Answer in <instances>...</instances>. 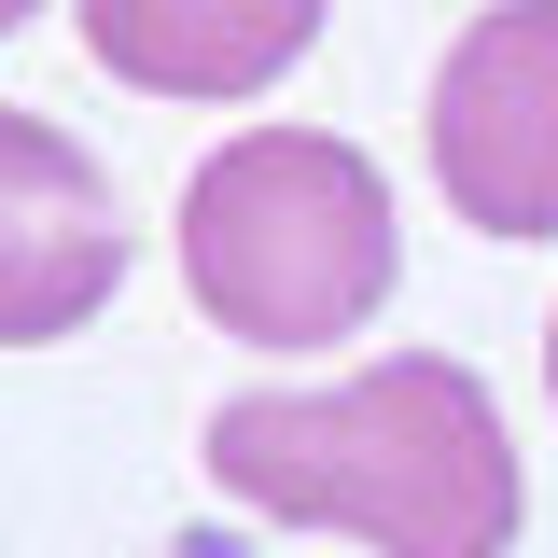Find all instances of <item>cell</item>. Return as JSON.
I'll return each mask as SVG.
<instances>
[{
	"label": "cell",
	"mask_w": 558,
	"mask_h": 558,
	"mask_svg": "<svg viewBox=\"0 0 558 558\" xmlns=\"http://www.w3.org/2000/svg\"><path fill=\"white\" fill-rule=\"evenodd\" d=\"M182 293L238 349H336L391 307V182L363 140L238 126L182 182Z\"/></svg>",
	"instance_id": "obj_2"
},
{
	"label": "cell",
	"mask_w": 558,
	"mask_h": 558,
	"mask_svg": "<svg viewBox=\"0 0 558 558\" xmlns=\"http://www.w3.org/2000/svg\"><path fill=\"white\" fill-rule=\"evenodd\" d=\"M545 391H558V322H545Z\"/></svg>",
	"instance_id": "obj_7"
},
{
	"label": "cell",
	"mask_w": 558,
	"mask_h": 558,
	"mask_svg": "<svg viewBox=\"0 0 558 558\" xmlns=\"http://www.w3.org/2000/svg\"><path fill=\"white\" fill-rule=\"evenodd\" d=\"M322 43V0H84V57L140 98H266Z\"/></svg>",
	"instance_id": "obj_5"
},
{
	"label": "cell",
	"mask_w": 558,
	"mask_h": 558,
	"mask_svg": "<svg viewBox=\"0 0 558 558\" xmlns=\"http://www.w3.org/2000/svg\"><path fill=\"white\" fill-rule=\"evenodd\" d=\"M126 293V209L98 154L43 112H0V349H57Z\"/></svg>",
	"instance_id": "obj_4"
},
{
	"label": "cell",
	"mask_w": 558,
	"mask_h": 558,
	"mask_svg": "<svg viewBox=\"0 0 558 558\" xmlns=\"http://www.w3.org/2000/svg\"><path fill=\"white\" fill-rule=\"evenodd\" d=\"M209 475L252 517L349 531L377 558H517V433L475 363L391 349L336 391H238L209 418Z\"/></svg>",
	"instance_id": "obj_1"
},
{
	"label": "cell",
	"mask_w": 558,
	"mask_h": 558,
	"mask_svg": "<svg viewBox=\"0 0 558 558\" xmlns=\"http://www.w3.org/2000/svg\"><path fill=\"white\" fill-rule=\"evenodd\" d=\"M433 182L475 238H558V0H488L447 43Z\"/></svg>",
	"instance_id": "obj_3"
},
{
	"label": "cell",
	"mask_w": 558,
	"mask_h": 558,
	"mask_svg": "<svg viewBox=\"0 0 558 558\" xmlns=\"http://www.w3.org/2000/svg\"><path fill=\"white\" fill-rule=\"evenodd\" d=\"M28 14H43V0H0V43H14V28H28Z\"/></svg>",
	"instance_id": "obj_6"
}]
</instances>
